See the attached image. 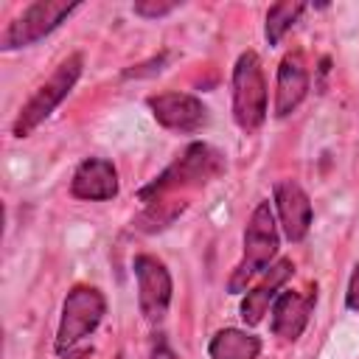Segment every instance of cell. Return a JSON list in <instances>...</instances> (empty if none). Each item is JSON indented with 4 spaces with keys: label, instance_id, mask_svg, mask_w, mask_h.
Wrapping results in <instances>:
<instances>
[{
    "label": "cell",
    "instance_id": "obj_13",
    "mask_svg": "<svg viewBox=\"0 0 359 359\" xmlns=\"http://www.w3.org/2000/svg\"><path fill=\"white\" fill-rule=\"evenodd\" d=\"M309 95V70L300 53H286L275 76V118H289Z\"/></svg>",
    "mask_w": 359,
    "mask_h": 359
},
{
    "label": "cell",
    "instance_id": "obj_1",
    "mask_svg": "<svg viewBox=\"0 0 359 359\" xmlns=\"http://www.w3.org/2000/svg\"><path fill=\"white\" fill-rule=\"evenodd\" d=\"M278 247H280V233H278V219L272 205L264 199L252 208L247 227H244V252L241 261L236 264V269L227 278V292L230 294H241L247 292V283L258 275H264L275 258H278Z\"/></svg>",
    "mask_w": 359,
    "mask_h": 359
},
{
    "label": "cell",
    "instance_id": "obj_7",
    "mask_svg": "<svg viewBox=\"0 0 359 359\" xmlns=\"http://www.w3.org/2000/svg\"><path fill=\"white\" fill-rule=\"evenodd\" d=\"M132 272H135V280H137L140 314L149 323H160L168 314V306H171V297H174V280H171L168 266L160 258H154L149 252H140L132 261Z\"/></svg>",
    "mask_w": 359,
    "mask_h": 359
},
{
    "label": "cell",
    "instance_id": "obj_16",
    "mask_svg": "<svg viewBox=\"0 0 359 359\" xmlns=\"http://www.w3.org/2000/svg\"><path fill=\"white\" fill-rule=\"evenodd\" d=\"M188 208V202L185 199H174V196H165V199H160V202H151V205H146L143 208V213L132 222L137 230H143V233H157V230H163V227H168L182 210Z\"/></svg>",
    "mask_w": 359,
    "mask_h": 359
},
{
    "label": "cell",
    "instance_id": "obj_15",
    "mask_svg": "<svg viewBox=\"0 0 359 359\" xmlns=\"http://www.w3.org/2000/svg\"><path fill=\"white\" fill-rule=\"evenodd\" d=\"M306 11V3L300 0H283L266 8V22H264V36L269 45H280V39L286 36V31L300 20V14Z\"/></svg>",
    "mask_w": 359,
    "mask_h": 359
},
{
    "label": "cell",
    "instance_id": "obj_3",
    "mask_svg": "<svg viewBox=\"0 0 359 359\" xmlns=\"http://www.w3.org/2000/svg\"><path fill=\"white\" fill-rule=\"evenodd\" d=\"M81 70H84V56L81 53H67L53 67V73L31 93V98L20 107V112L11 123V135L14 137H28L39 123H45L53 115V109L73 93V87L81 79Z\"/></svg>",
    "mask_w": 359,
    "mask_h": 359
},
{
    "label": "cell",
    "instance_id": "obj_18",
    "mask_svg": "<svg viewBox=\"0 0 359 359\" xmlns=\"http://www.w3.org/2000/svg\"><path fill=\"white\" fill-rule=\"evenodd\" d=\"M345 309H351V311L359 314V264H353L351 278H348V286H345Z\"/></svg>",
    "mask_w": 359,
    "mask_h": 359
},
{
    "label": "cell",
    "instance_id": "obj_9",
    "mask_svg": "<svg viewBox=\"0 0 359 359\" xmlns=\"http://www.w3.org/2000/svg\"><path fill=\"white\" fill-rule=\"evenodd\" d=\"M272 205H275L278 227L283 230L286 241L300 244L309 236L314 222V210L306 188L297 180H278L272 188Z\"/></svg>",
    "mask_w": 359,
    "mask_h": 359
},
{
    "label": "cell",
    "instance_id": "obj_19",
    "mask_svg": "<svg viewBox=\"0 0 359 359\" xmlns=\"http://www.w3.org/2000/svg\"><path fill=\"white\" fill-rule=\"evenodd\" d=\"M149 359H180V356L174 353V348L168 345V339H157L154 348H151V356H149Z\"/></svg>",
    "mask_w": 359,
    "mask_h": 359
},
{
    "label": "cell",
    "instance_id": "obj_11",
    "mask_svg": "<svg viewBox=\"0 0 359 359\" xmlns=\"http://www.w3.org/2000/svg\"><path fill=\"white\" fill-rule=\"evenodd\" d=\"M118 188V168L107 157H84L70 177V196L84 202L115 199Z\"/></svg>",
    "mask_w": 359,
    "mask_h": 359
},
{
    "label": "cell",
    "instance_id": "obj_10",
    "mask_svg": "<svg viewBox=\"0 0 359 359\" xmlns=\"http://www.w3.org/2000/svg\"><path fill=\"white\" fill-rule=\"evenodd\" d=\"M317 306V289L309 292H294V289H283L272 309H269V328L275 337L294 342L303 337V331L309 328L311 311Z\"/></svg>",
    "mask_w": 359,
    "mask_h": 359
},
{
    "label": "cell",
    "instance_id": "obj_8",
    "mask_svg": "<svg viewBox=\"0 0 359 359\" xmlns=\"http://www.w3.org/2000/svg\"><path fill=\"white\" fill-rule=\"evenodd\" d=\"M146 107L151 109V118L168 132L194 135L208 123V107L194 93H180V90L154 93L146 98Z\"/></svg>",
    "mask_w": 359,
    "mask_h": 359
},
{
    "label": "cell",
    "instance_id": "obj_14",
    "mask_svg": "<svg viewBox=\"0 0 359 359\" xmlns=\"http://www.w3.org/2000/svg\"><path fill=\"white\" fill-rule=\"evenodd\" d=\"M261 337L247 328H219L208 342L210 359H258L261 356Z\"/></svg>",
    "mask_w": 359,
    "mask_h": 359
},
{
    "label": "cell",
    "instance_id": "obj_2",
    "mask_svg": "<svg viewBox=\"0 0 359 359\" xmlns=\"http://www.w3.org/2000/svg\"><path fill=\"white\" fill-rule=\"evenodd\" d=\"M222 171H224V157L219 149H213L210 143H191L163 174H157L149 185H143L137 191V199L143 205H151V202L171 196L180 188L205 185V182L216 180Z\"/></svg>",
    "mask_w": 359,
    "mask_h": 359
},
{
    "label": "cell",
    "instance_id": "obj_6",
    "mask_svg": "<svg viewBox=\"0 0 359 359\" xmlns=\"http://www.w3.org/2000/svg\"><path fill=\"white\" fill-rule=\"evenodd\" d=\"M81 3H65V0H36L25 6L0 34V50H20L31 48L39 39L50 36L70 14H76Z\"/></svg>",
    "mask_w": 359,
    "mask_h": 359
},
{
    "label": "cell",
    "instance_id": "obj_17",
    "mask_svg": "<svg viewBox=\"0 0 359 359\" xmlns=\"http://www.w3.org/2000/svg\"><path fill=\"white\" fill-rule=\"evenodd\" d=\"M177 8H180V3H174V0H137L132 6V14H137L143 20H160V17H168Z\"/></svg>",
    "mask_w": 359,
    "mask_h": 359
},
{
    "label": "cell",
    "instance_id": "obj_12",
    "mask_svg": "<svg viewBox=\"0 0 359 359\" xmlns=\"http://www.w3.org/2000/svg\"><path fill=\"white\" fill-rule=\"evenodd\" d=\"M292 275H294L292 258H278V261L261 275V280H258L252 289H247V294L241 297L238 314H241V320H244L250 328L264 320V314L272 309L275 297L283 292V286L289 283Z\"/></svg>",
    "mask_w": 359,
    "mask_h": 359
},
{
    "label": "cell",
    "instance_id": "obj_4",
    "mask_svg": "<svg viewBox=\"0 0 359 359\" xmlns=\"http://www.w3.org/2000/svg\"><path fill=\"white\" fill-rule=\"evenodd\" d=\"M233 87V121L241 132L252 135L264 126L269 112V95H266V76L261 56L255 50L238 53L230 76Z\"/></svg>",
    "mask_w": 359,
    "mask_h": 359
},
{
    "label": "cell",
    "instance_id": "obj_20",
    "mask_svg": "<svg viewBox=\"0 0 359 359\" xmlns=\"http://www.w3.org/2000/svg\"><path fill=\"white\" fill-rule=\"evenodd\" d=\"M93 353V345H76V348H70V351H65V353H59L62 359H87Z\"/></svg>",
    "mask_w": 359,
    "mask_h": 359
},
{
    "label": "cell",
    "instance_id": "obj_5",
    "mask_svg": "<svg viewBox=\"0 0 359 359\" xmlns=\"http://www.w3.org/2000/svg\"><path fill=\"white\" fill-rule=\"evenodd\" d=\"M104 314H107L104 292L90 283H76L65 294V303H62L59 328H56V339H53L56 353H65V351L76 348L81 339L93 337L95 328L101 325Z\"/></svg>",
    "mask_w": 359,
    "mask_h": 359
}]
</instances>
